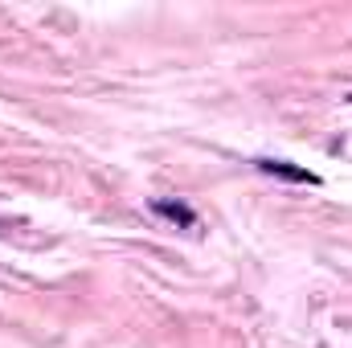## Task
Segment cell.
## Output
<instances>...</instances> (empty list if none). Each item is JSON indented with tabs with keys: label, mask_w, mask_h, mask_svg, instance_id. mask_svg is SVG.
I'll return each mask as SVG.
<instances>
[{
	"label": "cell",
	"mask_w": 352,
	"mask_h": 348,
	"mask_svg": "<svg viewBox=\"0 0 352 348\" xmlns=\"http://www.w3.org/2000/svg\"><path fill=\"white\" fill-rule=\"evenodd\" d=\"M258 173L266 176H278V180H291V184H320V176L291 164V160H258Z\"/></svg>",
	"instance_id": "obj_1"
},
{
	"label": "cell",
	"mask_w": 352,
	"mask_h": 348,
	"mask_svg": "<svg viewBox=\"0 0 352 348\" xmlns=\"http://www.w3.org/2000/svg\"><path fill=\"white\" fill-rule=\"evenodd\" d=\"M152 213L164 217V221H173V226H180V230H192V226H197V213H192L184 201H164V197H156V201H152Z\"/></svg>",
	"instance_id": "obj_2"
},
{
	"label": "cell",
	"mask_w": 352,
	"mask_h": 348,
	"mask_svg": "<svg viewBox=\"0 0 352 348\" xmlns=\"http://www.w3.org/2000/svg\"><path fill=\"white\" fill-rule=\"evenodd\" d=\"M349 102H352V94H349Z\"/></svg>",
	"instance_id": "obj_3"
}]
</instances>
